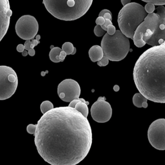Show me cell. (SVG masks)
Returning a JSON list of instances; mask_svg holds the SVG:
<instances>
[{
  "instance_id": "cell-13",
  "label": "cell",
  "mask_w": 165,
  "mask_h": 165,
  "mask_svg": "<svg viewBox=\"0 0 165 165\" xmlns=\"http://www.w3.org/2000/svg\"><path fill=\"white\" fill-rule=\"evenodd\" d=\"M12 11L9 0H0V40L7 34Z\"/></svg>"
},
{
  "instance_id": "cell-37",
  "label": "cell",
  "mask_w": 165,
  "mask_h": 165,
  "mask_svg": "<svg viewBox=\"0 0 165 165\" xmlns=\"http://www.w3.org/2000/svg\"><path fill=\"white\" fill-rule=\"evenodd\" d=\"M36 38L39 40L40 39V36H39V35H37V36H36Z\"/></svg>"
},
{
  "instance_id": "cell-7",
  "label": "cell",
  "mask_w": 165,
  "mask_h": 165,
  "mask_svg": "<svg viewBox=\"0 0 165 165\" xmlns=\"http://www.w3.org/2000/svg\"><path fill=\"white\" fill-rule=\"evenodd\" d=\"M15 31L19 37L23 40H33L38 31L37 19L29 15L21 16L16 23Z\"/></svg>"
},
{
  "instance_id": "cell-16",
  "label": "cell",
  "mask_w": 165,
  "mask_h": 165,
  "mask_svg": "<svg viewBox=\"0 0 165 165\" xmlns=\"http://www.w3.org/2000/svg\"><path fill=\"white\" fill-rule=\"evenodd\" d=\"M148 100L141 93H136L133 97V105L137 108H147L148 106L147 101Z\"/></svg>"
},
{
  "instance_id": "cell-31",
  "label": "cell",
  "mask_w": 165,
  "mask_h": 165,
  "mask_svg": "<svg viewBox=\"0 0 165 165\" xmlns=\"http://www.w3.org/2000/svg\"><path fill=\"white\" fill-rule=\"evenodd\" d=\"M31 40H26L25 43V50L27 51H29L31 48H30V46H31Z\"/></svg>"
},
{
  "instance_id": "cell-27",
  "label": "cell",
  "mask_w": 165,
  "mask_h": 165,
  "mask_svg": "<svg viewBox=\"0 0 165 165\" xmlns=\"http://www.w3.org/2000/svg\"><path fill=\"white\" fill-rule=\"evenodd\" d=\"M105 19L102 16H99L95 20V23L97 25H102L105 23Z\"/></svg>"
},
{
  "instance_id": "cell-12",
  "label": "cell",
  "mask_w": 165,
  "mask_h": 165,
  "mask_svg": "<svg viewBox=\"0 0 165 165\" xmlns=\"http://www.w3.org/2000/svg\"><path fill=\"white\" fill-rule=\"evenodd\" d=\"M157 10V14L159 18L157 26L152 36L145 41L146 44L151 46L160 45L165 40V7L160 5Z\"/></svg>"
},
{
  "instance_id": "cell-15",
  "label": "cell",
  "mask_w": 165,
  "mask_h": 165,
  "mask_svg": "<svg viewBox=\"0 0 165 165\" xmlns=\"http://www.w3.org/2000/svg\"><path fill=\"white\" fill-rule=\"evenodd\" d=\"M88 55L91 61L94 63L100 61L104 56V52L102 46L94 45L90 49Z\"/></svg>"
},
{
  "instance_id": "cell-29",
  "label": "cell",
  "mask_w": 165,
  "mask_h": 165,
  "mask_svg": "<svg viewBox=\"0 0 165 165\" xmlns=\"http://www.w3.org/2000/svg\"><path fill=\"white\" fill-rule=\"evenodd\" d=\"M67 55V54H66V52L65 51H64L63 50L61 51V53L59 54V59H60L61 62H63L64 61V59H65Z\"/></svg>"
},
{
  "instance_id": "cell-2",
  "label": "cell",
  "mask_w": 165,
  "mask_h": 165,
  "mask_svg": "<svg viewBox=\"0 0 165 165\" xmlns=\"http://www.w3.org/2000/svg\"><path fill=\"white\" fill-rule=\"evenodd\" d=\"M133 76L138 90L148 100L165 103V44L152 46L139 56Z\"/></svg>"
},
{
  "instance_id": "cell-17",
  "label": "cell",
  "mask_w": 165,
  "mask_h": 165,
  "mask_svg": "<svg viewBox=\"0 0 165 165\" xmlns=\"http://www.w3.org/2000/svg\"><path fill=\"white\" fill-rule=\"evenodd\" d=\"M62 51V49L59 47H54L51 49L49 52V58L53 63H58L61 62L59 59V54Z\"/></svg>"
},
{
  "instance_id": "cell-5",
  "label": "cell",
  "mask_w": 165,
  "mask_h": 165,
  "mask_svg": "<svg viewBox=\"0 0 165 165\" xmlns=\"http://www.w3.org/2000/svg\"><path fill=\"white\" fill-rule=\"evenodd\" d=\"M104 55L111 61H120L124 59L130 51V41L120 30L110 36L105 34L101 41Z\"/></svg>"
},
{
  "instance_id": "cell-6",
  "label": "cell",
  "mask_w": 165,
  "mask_h": 165,
  "mask_svg": "<svg viewBox=\"0 0 165 165\" xmlns=\"http://www.w3.org/2000/svg\"><path fill=\"white\" fill-rule=\"evenodd\" d=\"M18 79L15 71L10 67L0 66V100L10 98L16 91Z\"/></svg>"
},
{
  "instance_id": "cell-10",
  "label": "cell",
  "mask_w": 165,
  "mask_h": 165,
  "mask_svg": "<svg viewBox=\"0 0 165 165\" xmlns=\"http://www.w3.org/2000/svg\"><path fill=\"white\" fill-rule=\"evenodd\" d=\"M59 97L64 102H71L79 98L81 87L79 84L72 79H66L61 82L57 88Z\"/></svg>"
},
{
  "instance_id": "cell-23",
  "label": "cell",
  "mask_w": 165,
  "mask_h": 165,
  "mask_svg": "<svg viewBox=\"0 0 165 165\" xmlns=\"http://www.w3.org/2000/svg\"><path fill=\"white\" fill-rule=\"evenodd\" d=\"M145 2H151L156 5H165V0H142Z\"/></svg>"
},
{
  "instance_id": "cell-24",
  "label": "cell",
  "mask_w": 165,
  "mask_h": 165,
  "mask_svg": "<svg viewBox=\"0 0 165 165\" xmlns=\"http://www.w3.org/2000/svg\"><path fill=\"white\" fill-rule=\"evenodd\" d=\"M36 128H37V125L30 124L28 125V126L27 127V131L29 134L34 135L36 132Z\"/></svg>"
},
{
  "instance_id": "cell-8",
  "label": "cell",
  "mask_w": 165,
  "mask_h": 165,
  "mask_svg": "<svg viewBox=\"0 0 165 165\" xmlns=\"http://www.w3.org/2000/svg\"><path fill=\"white\" fill-rule=\"evenodd\" d=\"M148 139L152 147L156 149L165 150V119L153 121L148 130Z\"/></svg>"
},
{
  "instance_id": "cell-14",
  "label": "cell",
  "mask_w": 165,
  "mask_h": 165,
  "mask_svg": "<svg viewBox=\"0 0 165 165\" xmlns=\"http://www.w3.org/2000/svg\"><path fill=\"white\" fill-rule=\"evenodd\" d=\"M90 104L88 102L85 101V99L81 98L72 100L70 102L69 106L74 108L75 109L80 112L83 115L87 118L89 113V109L88 105Z\"/></svg>"
},
{
  "instance_id": "cell-11",
  "label": "cell",
  "mask_w": 165,
  "mask_h": 165,
  "mask_svg": "<svg viewBox=\"0 0 165 165\" xmlns=\"http://www.w3.org/2000/svg\"><path fill=\"white\" fill-rule=\"evenodd\" d=\"M92 118L99 123L109 121L112 115V109L105 97H99L91 108Z\"/></svg>"
},
{
  "instance_id": "cell-33",
  "label": "cell",
  "mask_w": 165,
  "mask_h": 165,
  "mask_svg": "<svg viewBox=\"0 0 165 165\" xmlns=\"http://www.w3.org/2000/svg\"><path fill=\"white\" fill-rule=\"evenodd\" d=\"M28 55H30L31 56H34V55H35V53H36V52H35V50H34V48H33V49H30L28 51Z\"/></svg>"
},
{
  "instance_id": "cell-20",
  "label": "cell",
  "mask_w": 165,
  "mask_h": 165,
  "mask_svg": "<svg viewBox=\"0 0 165 165\" xmlns=\"http://www.w3.org/2000/svg\"><path fill=\"white\" fill-rule=\"evenodd\" d=\"M106 31L104 30L101 25H97L94 30V33L97 37H102L105 34Z\"/></svg>"
},
{
  "instance_id": "cell-35",
  "label": "cell",
  "mask_w": 165,
  "mask_h": 165,
  "mask_svg": "<svg viewBox=\"0 0 165 165\" xmlns=\"http://www.w3.org/2000/svg\"><path fill=\"white\" fill-rule=\"evenodd\" d=\"M113 90H114V91L115 92L118 91L119 90H120L119 86L117 85H115L114 86V87H113Z\"/></svg>"
},
{
  "instance_id": "cell-32",
  "label": "cell",
  "mask_w": 165,
  "mask_h": 165,
  "mask_svg": "<svg viewBox=\"0 0 165 165\" xmlns=\"http://www.w3.org/2000/svg\"><path fill=\"white\" fill-rule=\"evenodd\" d=\"M111 13V12L109 11V10H108V9H103V10H102L100 12V13H99V16L103 17L104 15H105V13Z\"/></svg>"
},
{
  "instance_id": "cell-4",
  "label": "cell",
  "mask_w": 165,
  "mask_h": 165,
  "mask_svg": "<svg viewBox=\"0 0 165 165\" xmlns=\"http://www.w3.org/2000/svg\"><path fill=\"white\" fill-rule=\"evenodd\" d=\"M147 15L144 7L140 4L130 2L123 6L118 16L120 31L128 38L133 40L136 28Z\"/></svg>"
},
{
  "instance_id": "cell-28",
  "label": "cell",
  "mask_w": 165,
  "mask_h": 165,
  "mask_svg": "<svg viewBox=\"0 0 165 165\" xmlns=\"http://www.w3.org/2000/svg\"><path fill=\"white\" fill-rule=\"evenodd\" d=\"M16 50H17V51L19 52L22 53V52L25 50V45H22V44H19V45H18V46H17V48H16Z\"/></svg>"
},
{
  "instance_id": "cell-9",
  "label": "cell",
  "mask_w": 165,
  "mask_h": 165,
  "mask_svg": "<svg viewBox=\"0 0 165 165\" xmlns=\"http://www.w3.org/2000/svg\"><path fill=\"white\" fill-rule=\"evenodd\" d=\"M159 19L157 13L148 14L144 20L138 27L133 39L134 44L136 47L142 48L145 45L146 43L143 40V36L148 30H149L153 34L157 26Z\"/></svg>"
},
{
  "instance_id": "cell-30",
  "label": "cell",
  "mask_w": 165,
  "mask_h": 165,
  "mask_svg": "<svg viewBox=\"0 0 165 165\" xmlns=\"http://www.w3.org/2000/svg\"><path fill=\"white\" fill-rule=\"evenodd\" d=\"M39 43H40V41H39L38 40H37V39L33 40L31 41V46H30L31 49L34 48L35 46H37Z\"/></svg>"
},
{
  "instance_id": "cell-36",
  "label": "cell",
  "mask_w": 165,
  "mask_h": 165,
  "mask_svg": "<svg viewBox=\"0 0 165 165\" xmlns=\"http://www.w3.org/2000/svg\"><path fill=\"white\" fill-rule=\"evenodd\" d=\"M27 51H28L25 50V51L22 53V55H23V56H26L28 54V52H27Z\"/></svg>"
},
{
  "instance_id": "cell-22",
  "label": "cell",
  "mask_w": 165,
  "mask_h": 165,
  "mask_svg": "<svg viewBox=\"0 0 165 165\" xmlns=\"http://www.w3.org/2000/svg\"><path fill=\"white\" fill-rule=\"evenodd\" d=\"M109 59L104 55V56L99 61H97V65L100 67H105L108 65L109 64Z\"/></svg>"
},
{
  "instance_id": "cell-19",
  "label": "cell",
  "mask_w": 165,
  "mask_h": 165,
  "mask_svg": "<svg viewBox=\"0 0 165 165\" xmlns=\"http://www.w3.org/2000/svg\"><path fill=\"white\" fill-rule=\"evenodd\" d=\"M54 108V105L49 100L44 101L40 105V110L43 114Z\"/></svg>"
},
{
  "instance_id": "cell-34",
  "label": "cell",
  "mask_w": 165,
  "mask_h": 165,
  "mask_svg": "<svg viewBox=\"0 0 165 165\" xmlns=\"http://www.w3.org/2000/svg\"><path fill=\"white\" fill-rule=\"evenodd\" d=\"M121 4L123 6L128 4L129 3L131 2V0H121Z\"/></svg>"
},
{
  "instance_id": "cell-3",
  "label": "cell",
  "mask_w": 165,
  "mask_h": 165,
  "mask_svg": "<svg viewBox=\"0 0 165 165\" xmlns=\"http://www.w3.org/2000/svg\"><path fill=\"white\" fill-rule=\"evenodd\" d=\"M93 0H43L48 10L55 18L75 20L85 15L91 6Z\"/></svg>"
},
{
  "instance_id": "cell-26",
  "label": "cell",
  "mask_w": 165,
  "mask_h": 165,
  "mask_svg": "<svg viewBox=\"0 0 165 165\" xmlns=\"http://www.w3.org/2000/svg\"><path fill=\"white\" fill-rule=\"evenodd\" d=\"M111 24H113L112 22V20H110V19H105V23H104L103 25H101V27H102V28H103L104 30H105L106 31H107V30H108L107 28H108V27L109 25H111Z\"/></svg>"
},
{
  "instance_id": "cell-18",
  "label": "cell",
  "mask_w": 165,
  "mask_h": 165,
  "mask_svg": "<svg viewBox=\"0 0 165 165\" xmlns=\"http://www.w3.org/2000/svg\"><path fill=\"white\" fill-rule=\"evenodd\" d=\"M62 50L65 51L67 55H74L76 52V49L70 42H66L62 46Z\"/></svg>"
},
{
  "instance_id": "cell-38",
  "label": "cell",
  "mask_w": 165,
  "mask_h": 165,
  "mask_svg": "<svg viewBox=\"0 0 165 165\" xmlns=\"http://www.w3.org/2000/svg\"><path fill=\"white\" fill-rule=\"evenodd\" d=\"M164 43H165V41H164Z\"/></svg>"
},
{
  "instance_id": "cell-21",
  "label": "cell",
  "mask_w": 165,
  "mask_h": 165,
  "mask_svg": "<svg viewBox=\"0 0 165 165\" xmlns=\"http://www.w3.org/2000/svg\"><path fill=\"white\" fill-rule=\"evenodd\" d=\"M146 12L148 14H150V13H154V10H156V7H155V5L152 3L151 2H147V4L145 5V7H144Z\"/></svg>"
},
{
  "instance_id": "cell-1",
  "label": "cell",
  "mask_w": 165,
  "mask_h": 165,
  "mask_svg": "<svg viewBox=\"0 0 165 165\" xmlns=\"http://www.w3.org/2000/svg\"><path fill=\"white\" fill-rule=\"evenodd\" d=\"M34 136L37 151L52 165H76L88 155L92 133L87 118L70 106L55 108L38 121Z\"/></svg>"
},
{
  "instance_id": "cell-25",
  "label": "cell",
  "mask_w": 165,
  "mask_h": 165,
  "mask_svg": "<svg viewBox=\"0 0 165 165\" xmlns=\"http://www.w3.org/2000/svg\"><path fill=\"white\" fill-rule=\"evenodd\" d=\"M107 33L110 35V36H112L113 35L115 32H116V28L113 25V24H111V25H109L108 28H107Z\"/></svg>"
}]
</instances>
